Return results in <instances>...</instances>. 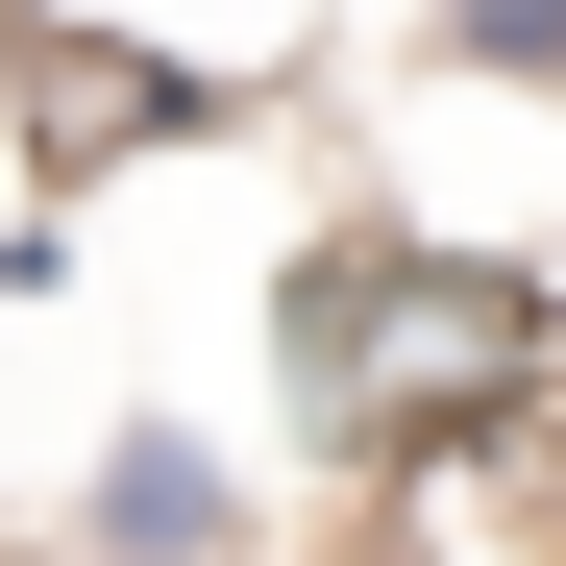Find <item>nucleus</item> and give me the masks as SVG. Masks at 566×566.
Returning <instances> with one entry per match:
<instances>
[{
    "label": "nucleus",
    "instance_id": "obj_1",
    "mask_svg": "<svg viewBox=\"0 0 566 566\" xmlns=\"http://www.w3.org/2000/svg\"><path fill=\"white\" fill-rule=\"evenodd\" d=\"M271 345H296V395H321L345 468H443V443H493V419L542 395V296H517V271H468V247H419V222L296 247Z\"/></svg>",
    "mask_w": 566,
    "mask_h": 566
},
{
    "label": "nucleus",
    "instance_id": "obj_3",
    "mask_svg": "<svg viewBox=\"0 0 566 566\" xmlns=\"http://www.w3.org/2000/svg\"><path fill=\"white\" fill-rule=\"evenodd\" d=\"M443 74H542L566 99V0H443Z\"/></svg>",
    "mask_w": 566,
    "mask_h": 566
},
{
    "label": "nucleus",
    "instance_id": "obj_2",
    "mask_svg": "<svg viewBox=\"0 0 566 566\" xmlns=\"http://www.w3.org/2000/svg\"><path fill=\"white\" fill-rule=\"evenodd\" d=\"M74 566H247V493H222V443H99V493H74Z\"/></svg>",
    "mask_w": 566,
    "mask_h": 566
}]
</instances>
